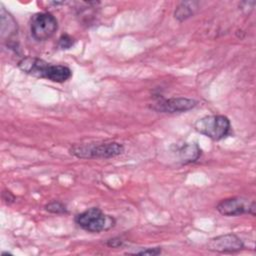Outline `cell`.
I'll return each mask as SVG.
<instances>
[{
	"mask_svg": "<svg viewBox=\"0 0 256 256\" xmlns=\"http://www.w3.org/2000/svg\"><path fill=\"white\" fill-rule=\"evenodd\" d=\"M161 253V249L159 247L156 248H146V249H142L140 251H137L133 254L136 255H158Z\"/></svg>",
	"mask_w": 256,
	"mask_h": 256,
	"instance_id": "5bb4252c",
	"label": "cell"
},
{
	"mask_svg": "<svg viewBox=\"0 0 256 256\" xmlns=\"http://www.w3.org/2000/svg\"><path fill=\"white\" fill-rule=\"evenodd\" d=\"M45 210L53 214H66L68 212L66 206L59 201H52L45 205Z\"/></svg>",
	"mask_w": 256,
	"mask_h": 256,
	"instance_id": "7c38bea8",
	"label": "cell"
},
{
	"mask_svg": "<svg viewBox=\"0 0 256 256\" xmlns=\"http://www.w3.org/2000/svg\"><path fill=\"white\" fill-rule=\"evenodd\" d=\"M75 223L83 230L91 233L107 231L115 226V219L97 207L89 208L75 216Z\"/></svg>",
	"mask_w": 256,
	"mask_h": 256,
	"instance_id": "3957f363",
	"label": "cell"
},
{
	"mask_svg": "<svg viewBox=\"0 0 256 256\" xmlns=\"http://www.w3.org/2000/svg\"><path fill=\"white\" fill-rule=\"evenodd\" d=\"M75 43V40L68 34H63L58 40V47L60 49H70Z\"/></svg>",
	"mask_w": 256,
	"mask_h": 256,
	"instance_id": "4fadbf2b",
	"label": "cell"
},
{
	"mask_svg": "<svg viewBox=\"0 0 256 256\" xmlns=\"http://www.w3.org/2000/svg\"><path fill=\"white\" fill-rule=\"evenodd\" d=\"M17 65L19 69L26 74L44 78L56 83L67 81L72 75L70 68L65 65L51 64L36 57H23Z\"/></svg>",
	"mask_w": 256,
	"mask_h": 256,
	"instance_id": "6da1fadb",
	"label": "cell"
},
{
	"mask_svg": "<svg viewBox=\"0 0 256 256\" xmlns=\"http://www.w3.org/2000/svg\"><path fill=\"white\" fill-rule=\"evenodd\" d=\"M217 211L224 216H239L242 214L255 215V202L244 197H230L221 200L217 206Z\"/></svg>",
	"mask_w": 256,
	"mask_h": 256,
	"instance_id": "8992f818",
	"label": "cell"
},
{
	"mask_svg": "<svg viewBox=\"0 0 256 256\" xmlns=\"http://www.w3.org/2000/svg\"><path fill=\"white\" fill-rule=\"evenodd\" d=\"M181 163L188 164L195 162L201 155V150L196 143H184L176 150Z\"/></svg>",
	"mask_w": 256,
	"mask_h": 256,
	"instance_id": "9c48e42d",
	"label": "cell"
},
{
	"mask_svg": "<svg viewBox=\"0 0 256 256\" xmlns=\"http://www.w3.org/2000/svg\"><path fill=\"white\" fill-rule=\"evenodd\" d=\"M57 29V19L49 12H38L31 17L30 31L36 41H46L50 39Z\"/></svg>",
	"mask_w": 256,
	"mask_h": 256,
	"instance_id": "5b68a950",
	"label": "cell"
},
{
	"mask_svg": "<svg viewBox=\"0 0 256 256\" xmlns=\"http://www.w3.org/2000/svg\"><path fill=\"white\" fill-rule=\"evenodd\" d=\"M197 105V101L190 98L177 97L159 99L150 105V108L160 113H180L191 110Z\"/></svg>",
	"mask_w": 256,
	"mask_h": 256,
	"instance_id": "52a82bcc",
	"label": "cell"
},
{
	"mask_svg": "<svg viewBox=\"0 0 256 256\" xmlns=\"http://www.w3.org/2000/svg\"><path fill=\"white\" fill-rule=\"evenodd\" d=\"M1 36L4 37L5 35L11 37L17 33V23L13 16L5 10L3 6H1Z\"/></svg>",
	"mask_w": 256,
	"mask_h": 256,
	"instance_id": "30bf717a",
	"label": "cell"
},
{
	"mask_svg": "<svg viewBox=\"0 0 256 256\" xmlns=\"http://www.w3.org/2000/svg\"><path fill=\"white\" fill-rule=\"evenodd\" d=\"M5 193H6V195H7V197H5V196H2V198H3V200L7 203V204H10V203H12V202H14V200H15V197H14V195L10 192V191H4Z\"/></svg>",
	"mask_w": 256,
	"mask_h": 256,
	"instance_id": "2e32d148",
	"label": "cell"
},
{
	"mask_svg": "<svg viewBox=\"0 0 256 256\" xmlns=\"http://www.w3.org/2000/svg\"><path fill=\"white\" fill-rule=\"evenodd\" d=\"M244 243L235 234L229 233L212 238L208 243V249L219 253H234L242 250Z\"/></svg>",
	"mask_w": 256,
	"mask_h": 256,
	"instance_id": "ba28073f",
	"label": "cell"
},
{
	"mask_svg": "<svg viewBox=\"0 0 256 256\" xmlns=\"http://www.w3.org/2000/svg\"><path fill=\"white\" fill-rule=\"evenodd\" d=\"M70 153L81 159L113 158L124 152V146L115 141H105L87 144H75L69 149Z\"/></svg>",
	"mask_w": 256,
	"mask_h": 256,
	"instance_id": "7a4b0ae2",
	"label": "cell"
},
{
	"mask_svg": "<svg viewBox=\"0 0 256 256\" xmlns=\"http://www.w3.org/2000/svg\"><path fill=\"white\" fill-rule=\"evenodd\" d=\"M197 8H198V2H195V1L181 2L176 8L174 16L178 21H184L189 17H191L195 13V10Z\"/></svg>",
	"mask_w": 256,
	"mask_h": 256,
	"instance_id": "8fae6325",
	"label": "cell"
},
{
	"mask_svg": "<svg viewBox=\"0 0 256 256\" xmlns=\"http://www.w3.org/2000/svg\"><path fill=\"white\" fill-rule=\"evenodd\" d=\"M194 128L200 134L218 141L229 135L231 123L224 115H207L198 119L194 124Z\"/></svg>",
	"mask_w": 256,
	"mask_h": 256,
	"instance_id": "277c9868",
	"label": "cell"
},
{
	"mask_svg": "<svg viewBox=\"0 0 256 256\" xmlns=\"http://www.w3.org/2000/svg\"><path fill=\"white\" fill-rule=\"evenodd\" d=\"M107 245L112 248H117L123 245V240H121L120 238H111L107 241Z\"/></svg>",
	"mask_w": 256,
	"mask_h": 256,
	"instance_id": "9a60e30c",
	"label": "cell"
}]
</instances>
